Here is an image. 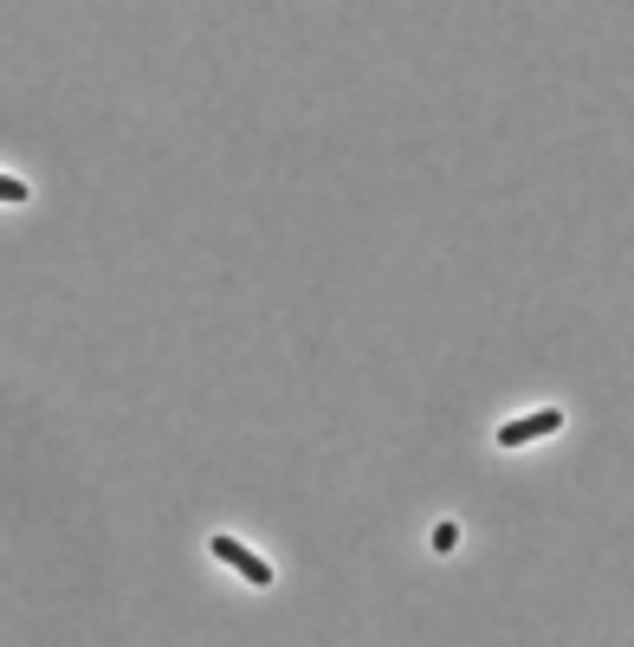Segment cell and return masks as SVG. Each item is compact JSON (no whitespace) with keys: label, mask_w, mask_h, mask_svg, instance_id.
Returning <instances> with one entry per match:
<instances>
[{"label":"cell","mask_w":634,"mask_h":647,"mask_svg":"<svg viewBox=\"0 0 634 647\" xmlns=\"http://www.w3.org/2000/svg\"><path fill=\"white\" fill-rule=\"evenodd\" d=\"M208 550H214V557H221L227 570H240V576H246V583H260V589H265V583H272V564H265V557H253V550H246V544H240V537L214 532V537H208Z\"/></svg>","instance_id":"1"},{"label":"cell","mask_w":634,"mask_h":647,"mask_svg":"<svg viewBox=\"0 0 634 647\" xmlns=\"http://www.w3.org/2000/svg\"><path fill=\"white\" fill-rule=\"evenodd\" d=\"M563 427V408H537V415H519L499 427V447H524V441H544V434H557Z\"/></svg>","instance_id":"2"},{"label":"cell","mask_w":634,"mask_h":647,"mask_svg":"<svg viewBox=\"0 0 634 647\" xmlns=\"http://www.w3.org/2000/svg\"><path fill=\"white\" fill-rule=\"evenodd\" d=\"M27 194H33V189H27L20 175H0V201H7V208H13V201H27Z\"/></svg>","instance_id":"3"},{"label":"cell","mask_w":634,"mask_h":647,"mask_svg":"<svg viewBox=\"0 0 634 647\" xmlns=\"http://www.w3.org/2000/svg\"><path fill=\"white\" fill-rule=\"evenodd\" d=\"M453 544H460V525H453V518H447V525H434V550H441V557H447Z\"/></svg>","instance_id":"4"}]
</instances>
